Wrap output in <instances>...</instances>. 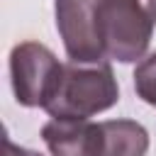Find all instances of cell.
I'll use <instances>...</instances> for the list:
<instances>
[{
    "label": "cell",
    "instance_id": "7",
    "mask_svg": "<svg viewBox=\"0 0 156 156\" xmlns=\"http://www.w3.org/2000/svg\"><path fill=\"white\" fill-rule=\"evenodd\" d=\"M134 90L146 105L156 107V51L144 56L134 68Z\"/></svg>",
    "mask_w": 156,
    "mask_h": 156
},
{
    "label": "cell",
    "instance_id": "1",
    "mask_svg": "<svg viewBox=\"0 0 156 156\" xmlns=\"http://www.w3.org/2000/svg\"><path fill=\"white\" fill-rule=\"evenodd\" d=\"M119 100V85L107 61H66L61 78L41 110L51 117L90 119Z\"/></svg>",
    "mask_w": 156,
    "mask_h": 156
},
{
    "label": "cell",
    "instance_id": "6",
    "mask_svg": "<svg viewBox=\"0 0 156 156\" xmlns=\"http://www.w3.org/2000/svg\"><path fill=\"white\" fill-rule=\"evenodd\" d=\"M100 156H146L149 132L136 119H105Z\"/></svg>",
    "mask_w": 156,
    "mask_h": 156
},
{
    "label": "cell",
    "instance_id": "3",
    "mask_svg": "<svg viewBox=\"0 0 156 156\" xmlns=\"http://www.w3.org/2000/svg\"><path fill=\"white\" fill-rule=\"evenodd\" d=\"M63 63L54 51L39 41H20L10 51V83L17 105L22 107H44L51 98Z\"/></svg>",
    "mask_w": 156,
    "mask_h": 156
},
{
    "label": "cell",
    "instance_id": "4",
    "mask_svg": "<svg viewBox=\"0 0 156 156\" xmlns=\"http://www.w3.org/2000/svg\"><path fill=\"white\" fill-rule=\"evenodd\" d=\"M93 5L95 0H56V29L71 61H105Z\"/></svg>",
    "mask_w": 156,
    "mask_h": 156
},
{
    "label": "cell",
    "instance_id": "5",
    "mask_svg": "<svg viewBox=\"0 0 156 156\" xmlns=\"http://www.w3.org/2000/svg\"><path fill=\"white\" fill-rule=\"evenodd\" d=\"M41 139L51 156H100L102 129L100 122L51 117L41 127Z\"/></svg>",
    "mask_w": 156,
    "mask_h": 156
},
{
    "label": "cell",
    "instance_id": "8",
    "mask_svg": "<svg viewBox=\"0 0 156 156\" xmlns=\"http://www.w3.org/2000/svg\"><path fill=\"white\" fill-rule=\"evenodd\" d=\"M2 156H41L39 151H32V149H27V146H20V144H15L10 136H5L2 139Z\"/></svg>",
    "mask_w": 156,
    "mask_h": 156
},
{
    "label": "cell",
    "instance_id": "2",
    "mask_svg": "<svg viewBox=\"0 0 156 156\" xmlns=\"http://www.w3.org/2000/svg\"><path fill=\"white\" fill-rule=\"evenodd\" d=\"M93 12L105 58H144L156 29V0H95Z\"/></svg>",
    "mask_w": 156,
    "mask_h": 156
}]
</instances>
